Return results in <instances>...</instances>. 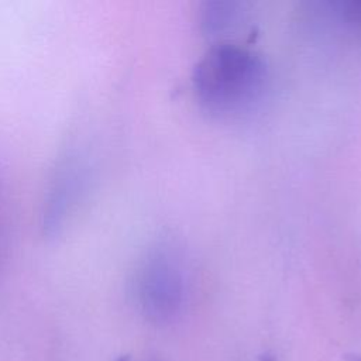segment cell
<instances>
[{"mask_svg": "<svg viewBox=\"0 0 361 361\" xmlns=\"http://www.w3.org/2000/svg\"><path fill=\"white\" fill-rule=\"evenodd\" d=\"M78 158L79 157L71 151L58 164V171L48 190L47 209L44 213V227L48 233H55L61 227L79 192L82 164Z\"/></svg>", "mask_w": 361, "mask_h": 361, "instance_id": "obj_3", "label": "cell"}, {"mask_svg": "<svg viewBox=\"0 0 361 361\" xmlns=\"http://www.w3.org/2000/svg\"><path fill=\"white\" fill-rule=\"evenodd\" d=\"M338 16L358 34H361V0L337 3Z\"/></svg>", "mask_w": 361, "mask_h": 361, "instance_id": "obj_4", "label": "cell"}, {"mask_svg": "<svg viewBox=\"0 0 361 361\" xmlns=\"http://www.w3.org/2000/svg\"><path fill=\"white\" fill-rule=\"evenodd\" d=\"M192 83L209 113L233 118L258 107L268 90L269 72L257 51L234 41H219L195 65Z\"/></svg>", "mask_w": 361, "mask_h": 361, "instance_id": "obj_1", "label": "cell"}, {"mask_svg": "<svg viewBox=\"0 0 361 361\" xmlns=\"http://www.w3.org/2000/svg\"><path fill=\"white\" fill-rule=\"evenodd\" d=\"M183 259L173 247L157 245L142 258L135 292L141 310L155 322L171 319L180 307L185 290Z\"/></svg>", "mask_w": 361, "mask_h": 361, "instance_id": "obj_2", "label": "cell"}, {"mask_svg": "<svg viewBox=\"0 0 361 361\" xmlns=\"http://www.w3.org/2000/svg\"><path fill=\"white\" fill-rule=\"evenodd\" d=\"M347 361H361V355H350L347 357Z\"/></svg>", "mask_w": 361, "mask_h": 361, "instance_id": "obj_5", "label": "cell"}]
</instances>
